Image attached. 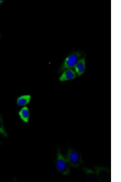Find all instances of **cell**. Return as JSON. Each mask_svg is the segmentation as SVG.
Instances as JSON below:
<instances>
[{
	"instance_id": "10",
	"label": "cell",
	"mask_w": 121,
	"mask_h": 182,
	"mask_svg": "<svg viewBox=\"0 0 121 182\" xmlns=\"http://www.w3.org/2000/svg\"><path fill=\"white\" fill-rule=\"evenodd\" d=\"M0 134L5 137L8 136V134L6 131L3 123L2 116L0 115Z\"/></svg>"
},
{
	"instance_id": "4",
	"label": "cell",
	"mask_w": 121,
	"mask_h": 182,
	"mask_svg": "<svg viewBox=\"0 0 121 182\" xmlns=\"http://www.w3.org/2000/svg\"><path fill=\"white\" fill-rule=\"evenodd\" d=\"M94 170L99 182L106 181L110 179L111 171L108 167L100 166H95Z\"/></svg>"
},
{
	"instance_id": "5",
	"label": "cell",
	"mask_w": 121,
	"mask_h": 182,
	"mask_svg": "<svg viewBox=\"0 0 121 182\" xmlns=\"http://www.w3.org/2000/svg\"><path fill=\"white\" fill-rule=\"evenodd\" d=\"M77 76L74 70L72 69H68L62 72L58 79L60 82H64L74 79Z\"/></svg>"
},
{
	"instance_id": "11",
	"label": "cell",
	"mask_w": 121,
	"mask_h": 182,
	"mask_svg": "<svg viewBox=\"0 0 121 182\" xmlns=\"http://www.w3.org/2000/svg\"><path fill=\"white\" fill-rule=\"evenodd\" d=\"M3 1H4L3 0H0V5L2 4Z\"/></svg>"
},
{
	"instance_id": "1",
	"label": "cell",
	"mask_w": 121,
	"mask_h": 182,
	"mask_svg": "<svg viewBox=\"0 0 121 182\" xmlns=\"http://www.w3.org/2000/svg\"><path fill=\"white\" fill-rule=\"evenodd\" d=\"M69 166L77 168L83 163L81 154L78 151L71 147H69L64 156Z\"/></svg>"
},
{
	"instance_id": "8",
	"label": "cell",
	"mask_w": 121,
	"mask_h": 182,
	"mask_svg": "<svg viewBox=\"0 0 121 182\" xmlns=\"http://www.w3.org/2000/svg\"><path fill=\"white\" fill-rule=\"evenodd\" d=\"M18 114L21 120L25 123H28L30 117V113L28 108L24 106L19 111Z\"/></svg>"
},
{
	"instance_id": "2",
	"label": "cell",
	"mask_w": 121,
	"mask_h": 182,
	"mask_svg": "<svg viewBox=\"0 0 121 182\" xmlns=\"http://www.w3.org/2000/svg\"><path fill=\"white\" fill-rule=\"evenodd\" d=\"M55 165L57 171L62 175L67 176L70 174L69 166L59 148L57 150Z\"/></svg>"
},
{
	"instance_id": "6",
	"label": "cell",
	"mask_w": 121,
	"mask_h": 182,
	"mask_svg": "<svg viewBox=\"0 0 121 182\" xmlns=\"http://www.w3.org/2000/svg\"><path fill=\"white\" fill-rule=\"evenodd\" d=\"M86 68L85 56H82L74 66V71L77 76H80L84 73Z\"/></svg>"
},
{
	"instance_id": "12",
	"label": "cell",
	"mask_w": 121,
	"mask_h": 182,
	"mask_svg": "<svg viewBox=\"0 0 121 182\" xmlns=\"http://www.w3.org/2000/svg\"><path fill=\"white\" fill-rule=\"evenodd\" d=\"M1 143V142L0 141V143Z\"/></svg>"
},
{
	"instance_id": "3",
	"label": "cell",
	"mask_w": 121,
	"mask_h": 182,
	"mask_svg": "<svg viewBox=\"0 0 121 182\" xmlns=\"http://www.w3.org/2000/svg\"><path fill=\"white\" fill-rule=\"evenodd\" d=\"M82 57V53L80 51H75L70 53L65 58L59 69V72H61L65 69L74 68Z\"/></svg>"
},
{
	"instance_id": "9",
	"label": "cell",
	"mask_w": 121,
	"mask_h": 182,
	"mask_svg": "<svg viewBox=\"0 0 121 182\" xmlns=\"http://www.w3.org/2000/svg\"><path fill=\"white\" fill-rule=\"evenodd\" d=\"M31 99V96L30 95L26 94L21 95L16 100L17 104L19 106H25L30 102Z\"/></svg>"
},
{
	"instance_id": "7",
	"label": "cell",
	"mask_w": 121,
	"mask_h": 182,
	"mask_svg": "<svg viewBox=\"0 0 121 182\" xmlns=\"http://www.w3.org/2000/svg\"><path fill=\"white\" fill-rule=\"evenodd\" d=\"M82 170L85 174L87 178L90 181L99 182L94 170L87 167H82Z\"/></svg>"
}]
</instances>
